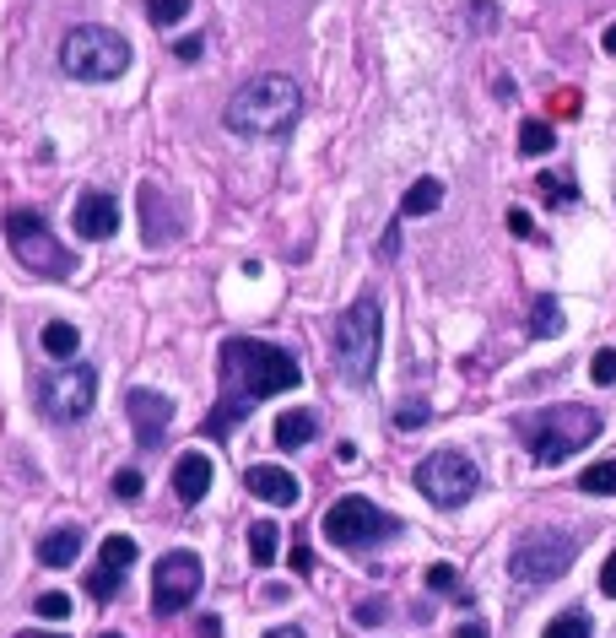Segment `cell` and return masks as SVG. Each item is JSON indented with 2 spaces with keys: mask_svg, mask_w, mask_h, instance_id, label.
<instances>
[{
  "mask_svg": "<svg viewBox=\"0 0 616 638\" xmlns=\"http://www.w3.org/2000/svg\"><path fill=\"white\" fill-rule=\"evenodd\" d=\"M298 384H303V368L292 363V352L271 347V341H254V336H227L222 341V401L206 428L222 438L244 411H254V401L287 395Z\"/></svg>",
  "mask_w": 616,
  "mask_h": 638,
  "instance_id": "cell-1",
  "label": "cell"
},
{
  "mask_svg": "<svg viewBox=\"0 0 616 638\" xmlns=\"http://www.w3.org/2000/svg\"><path fill=\"white\" fill-rule=\"evenodd\" d=\"M298 114H303V92L292 76H281V71H265V76H249L244 87L227 98V130L233 136H249V141H276V136H287L292 125H298Z\"/></svg>",
  "mask_w": 616,
  "mask_h": 638,
  "instance_id": "cell-2",
  "label": "cell"
},
{
  "mask_svg": "<svg viewBox=\"0 0 616 638\" xmlns=\"http://www.w3.org/2000/svg\"><path fill=\"white\" fill-rule=\"evenodd\" d=\"M379 341H384V309L379 298H357L352 309L330 330V352H336V374L346 384H368L379 374Z\"/></svg>",
  "mask_w": 616,
  "mask_h": 638,
  "instance_id": "cell-3",
  "label": "cell"
},
{
  "mask_svg": "<svg viewBox=\"0 0 616 638\" xmlns=\"http://www.w3.org/2000/svg\"><path fill=\"white\" fill-rule=\"evenodd\" d=\"M519 433H525L535 465H562L573 449L600 438V411L595 406H546L519 422Z\"/></svg>",
  "mask_w": 616,
  "mask_h": 638,
  "instance_id": "cell-4",
  "label": "cell"
},
{
  "mask_svg": "<svg viewBox=\"0 0 616 638\" xmlns=\"http://www.w3.org/2000/svg\"><path fill=\"white\" fill-rule=\"evenodd\" d=\"M6 238H11V255L28 265L33 276H49V282H65V276H76V255L60 244L55 233H49L44 211L11 206V211H6Z\"/></svg>",
  "mask_w": 616,
  "mask_h": 638,
  "instance_id": "cell-5",
  "label": "cell"
},
{
  "mask_svg": "<svg viewBox=\"0 0 616 638\" xmlns=\"http://www.w3.org/2000/svg\"><path fill=\"white\" fill-rule=\"evenodd\" d=\"M60 65L76 82H114V76L130 71V44L114 28H103V22H82V28L65 33Z\"/></svg>",
  "mask_w": 616,
  "mask_h": 638,
  "instance_id": "cell-6",
  "label": "cell"
},
{
  "mask_svg": "<svg viewBox=\"0 0 616 638\" xmlns=\"http://www.w3.org/2000/svg\"><path fill=\"white\" fill-rule=\"evenodd\" d=\"M417 487L433 509H460V503L476 498L481 471H476L471 455H460V449H433V455L417 465Z\"/></svg>",
  "mask_w": 616,
  "mask_h": 638,
  "instance_id": "cell-7",
  "label": "cell"
},
{
  "mask_svg": "<svg viewBox=\"0 0 616 638\" xmlns=\"http://www.w3.org/2000/svg\"><path fill=\"white\" fill-rule=\"evenodd\" d=\"M579 557V536H562V530H535L514 552H508V574L519 584H552L573 568Z\"/></svg>",
  "mask_w": 616,
  "mask_h": 638,
  "instance_id": "cell-8",
  "label": "cell"
},
{
  "mask_svg": "<svg viewBox=\"0 0 616 638\" xmlns=\"http://www.w3.org/2000/svg\"><path fill=\"white\" fill-rule=\"evenodd\" d=\"M33 395H38V411H44L49 422H82L92 411V395H98V374H92L87 363H60L38 379Z\"/></svg>",
  "mask_w": 616,
  "mask_h": 638,
  "instance_id": "cell-9",
  "label": "cell"
},
{
  "mask_svg": "<svg viewBox=\"0 0 616 638\" xmlns=\"http://www.w3.org/2000/svg\"><path fill=\"white\" fill-rule=\"evenodd\" d=\"M395 530H400L395 514H384L379 503H368V498H336L325 509V536L336 541V547H346V552H363V547H373V541L395 536Z\"/></svg>",
  "mask_w": 616,
  "mask_h": 638,
  "instance_id": "cell-10",
  "label": "cell"
},
{
  "mask_svg": "<svg viewBox=\"0 0 616 638\" xmlns=\"http://www.w3.org/2000/svg\"><path fill=\"white\" fill-rule=\"evenodd\" d=\"M200 590V557L195 552H168L157 563V584H152V611L157 617H179Z\"/></svg>",
  "mask_w": 616,
  "mask_h": 638,
  "instance_id": "cell-11",
  "label": "cell"
},
{
  "mask_svg": "<svg viewBox=\"0 0 616 638\" xmlns=\"http://www.w3.org/2000/svg\"><path fill=\"white\" fill-rule=\"evenodd\" d=\"M71 228H76V238H87V244H103V238H114V233H119V201H114L109 190L76 195Z\"/></svg>",
  "mask_w": 616,
  "mask_h": 638,
  "instance_id": "cell-12",
  "label": "cell"
},
{
  "mask_svg": "<svg viewBox=\"0 0 616 638\" xmlns=\"http://www.w3.org/2000/svg\"><path fill=\"white\" fill-rule=\"evenodd\" d=\"M125 417H130V428H136L141 444L152 449V444H163V433L173 422V401H168V395H157V390H130L125 395Z\"/></svg>",
  "mask_w": 616,
  "mask_h": 638,
  "instance_id": "cell-13",
  "label": "cell"
},
{
  "mask_svg": "<svg viewBox=\"0 0 616 638\" xmlns=\"http://www.w3.org/2000/svg\"><path fill=\"white\" fill-rule=\"evenodd\" d=\"M244 487H249L260 503H276V509H292V503L303 498L298 476L281 471V465H249V471H244Z\"/></svg>",
  "mask_w": 616,
  "mask_h": 638,
  "instance_id": "cell-14",
  "label": "cell"
},
{
  "mask_svg": "<svg viewBox=\"0 0 616 638\" xmlns=\"http://www.w3.org/2000/svg\"><path fill=\"white\" fill-rule=\"evenodd\" d=\"M211 460L200 455V449H190V455H179V465H173V493H179V503H200L211 493Z\"/></svg>",
  "mask_w": 616,
  "mask_h": 638,
  "instance_id": "cell-15",
  "label": "cell"
},
{
  "mask_svg": "<svg viewBox=\"0 0 616 638\" xmlns=\"http://www.w3.org/2000/svg\"><path fill=\"white\" fill-rule=\"evenodd\" d=\"M141 222H146V244H152V249L163 244V238L179 233V217L168 211V195L157 190V184H146V190H141Z\"/></svg>",
  "mask_w": 616,
  "mask_h": 638,
  "instance_id": "cell-16",
  "label": "cell"
},
{
  "mask_svg": "<svg viewBox=\"0 0 616 638\" xmlns=\"http://www.w3.org/2000/svg\"><path fill=\"white\" fill-rule=\"evenodd\" d=\"M76 557H82V530L76 525H60V530H49V536L38 541V563L44 568H71Z\"/></svg>",
  "mask_w": 616,
  "mask_h": 638,
  "instance_id": "cell-17",
  "label": "cell"
},
{
  "mask_svg": "<svg viewBox=\"0 0 616 638\" xmlns=\"http://www.w3.org/2000/svg\"><path fill=\"white\" fill-rule=\"evenodd\" d=\"M314 433H319V422H314V411H303V406H292V411H281V417H276V444L281 449H298Z\"/></svg>",
  "mask_w": 616,
  "mask_h": 638,
  "instance_id": "cell-18",
  "label": "cell"
},
{
  "mask_svg": "<svg viewBox=\"0 0 616 638\" xmlns=\"http://www.w3.org/2000/svg\"><path fill=\"white\" fill-rule=\"evenodd\" d=\"M438 201H444V184H438V179H417L406 190V201H400V217H427V211H438Z\"/></svg>",
  "mask_w": 616,
  "mask_h": 638,
  "instance_id": "cell-19",
  "label": "cell"
},
{
  "mask_svg": "<svg viewBox=\"0 0 616 638\" xmlns=\"http://www.w3.org/2000/svg\"><path fill=\"white\" fill-rule=\"evenodd\" d=\"M281 530L271 520H260V525H249V557H254V568H271L276 563V552H281Z\"/></svg>",
  "mask_w": 616,
  "mask_h": 638,
  "instance_id": "cell-20",
  "label": "cell"
},
{
  "mask_svg": "<svg viewBox=\"0 0 616 638\" xmlns=\"http://www.w3.org/2000/svg\"><path fill=\"white\" fill-rule=\"evenodd\" d=\"M530 336H562V303L546 292L530 303Z\"/></svg>",
  "mask_w": 616,
  "mask_h": 638,
  "instance_id": "cell-21",
  "label": "cell"
},
{
  "mask_svg": "<svg viewBox=\"0 0 616 638\" xmlns=\"http://www.w3.org/2000/svg\"><path fill=\"white\" fill-rule=\"evenodd\" d=\"M44 352L49 357H76V347H82V336H76V325H65V319H49L44 325Z\"/></svg>",
  "mask_w": 616,
  "mask_h": 638,
  "instance_id": "cell-22",
  "label": "cell"
},
{
  "mask_svg": "<svg viewBox=\"0 0 616 638\" xmlns=\"http://www.w3.org/2000/svg\"><path fill=\"white\" fill-rule=\"evenodd\" d=\"M579 493L616 498V460H595V465H589V471L579 476Z\"/></svg>",
  "mask_w": 616,
  "mask_h": 638,
  "instance_id": "cell-23",
  "label": "cell"
},
{
  "mask_svg": "<svg viewBox=\"0 0 616 638\" xmlns=\"http://www.w3.org/2000/svg\"><path fill=\"white\" fill-rule=\"evenodd\" d=\"M519 152H525V157H546V152H552V125H546V119H525V125H519Z\"/></svg>",
  "mask_w": 616,
  "mask_h": 638,
  "instance_id": "cell-24",
  "label": "cell"
},
{
  "mask_svg": "<svg viewBox=\"0 0 616 638\" xmlns=\"http://www.w3.org/2000/svg\"><path fill=\"white\" fill-rule=\"evenodd\" d=\"M119 584H125V579H119V568L98 563V568L87 574V595H92V601H114V595H119Z\"/></svg>",
  "mask_w": 616,
  "mask_h": 638,
  "instance_id": "cell-25",
  "label": "cell"
},
{
  "mask_svg": "<svg viewBox=\"0 0 616 638\" xmlns=\"http://www.w3.org/2000/svg\"><path fill=\"white\" fill-rule=\"evenodd\" d=\"M535 190L546 195V206H573V201H579L573 179H562V174H541V179H535Z\"/></svg>",
  "mask_w": 616,
  "mask_h": 638,
  "instance_id": "cell-26",
  "label": "cell"
},
{
  "mask_svg": "<svg viewBox=\"0 0 616 638\" xmlns=\"http://www.w3.org/2000/svg\"><path fill=\"white\" fill-rule=\"evenodd\" d=\"M146 17H152L157 28H179V22L190 17V0H146Z\"/></svg>",
  "mask_w": 616,
  "mask_h": 638,
  "instance_id": "cell-27",
  "label": "cell"
},
{
  "mask_svg": "<svg viewBox=\"0 0 616 638\" xmlns=\"http://www.w3.org/2000/svg\"><path fill=\"white\" fill-rule=\"evenodd\" d=\"M541 638H589V617H584V611H562V617L546 622Z\"/></svg>",
  "mask_w": 616,
  "mask_h": 638,
  "instance_id": "cell-28",
  "label": "cell"
},
{
  "mask_svg": "<svg viewBox=\"0 0 616 638\" xmlns=\"http://www.w3.org/2000/svg\"><path fill=\"white\" fill-rule=\"evenodd\" d=\"M427 584H433L438 595H454V601H471V595H465V584H460V574H454L449 563H433V568H427Z\"/></svg>",
  "mask_w": 616,
  "mask_h": 638,
  "instance_id": "cell-29",
  "label": "cell"
},
{
  "mask_svg": "<svg viewBox=\"0 0 616 638\" xmlns=\"http://www.w3.org/2000/svg\"><path fill=\"white\" fill-rule=\"evenodd\" d=\"M103 563L125 574V568L136 563V541H130V536H109V541H103Z\"/></svg>",
  "mask_w": 616,
  "mask_h": 638,
  "instance_id": "cell-30",
  "label": "cell"
},
{
  "mask_svg": "<svg viewBox=\"0 0 616 638\" xmlns=\"http://www.w3.org/2000/svg\"><path fill=\"white\" fill-rule=\"evenodd\" d=\"M589 379L606 390V384H616V347H600L595 357H589Z\"/></svg>",
  "mask_w": 616,
  "mask_h": 638,
  "instance_id": "cell-31",
  "label": "cell"
},
{
  "mask_svg": "<svg viewBox=\"0 0 616 638\" xmlns=\"http://www.w3.org/2000/svg\"><path fill=\"white\" fill-rule=\"evenodd\" d=\"M114 498H125V503H136V498H141V471H136V465L114 471Z\"/></svg>",
  "mask_w": 616,
  "mask_h": 638,
  "instance_id": "cell-32",
  "label": "cell"
},
{
  "mask_svg": "<svg viewBox=\"0 0 616 638\" xmlns=\"http://www.w3.org/2000/svg\"><path fill=\"white\" fill-rule=\"evenodd\" d=\"M33 606H38V617H71V595H60V590H44Z\"/></svg>",
  "mask_w": 616,
  "mask_h": 638,
  "instance_id": "cell-33",
  "label": "cell"
},
{
  "mask_svg": "<svg viewBox=\"0 0 616 638\" xmlns=\"http://www.w3.org/2000/svg\"><path fill=\"white\" fill-rule=\"evenodd\" d=\"M427 417H433V411H427L422 401H406V406L395 411V428H406V433H411V428H422Z\"/></svg>",
  "mask_w": 616,
  "mask_h": 638,
  "instance_id": "cell-34",
  "label": "cell"
},
{
  "mask_svg": "<svg viewBox=\"0 0 616 638\" xmlns=\"http://www.w3.org/2000/svg\"><path fill=\"white\" fill-rule=\"evenodd\" d=\"M206 55V38H179V44H173V60H200Z\"/></svg>",
  "mask_w": 616,
  "mask_h": 638,
  "instance_id": "cell-35",
  "label": "cell"
},
{
  "mask_svg": "<svg viewBox=\"0 0 616 638\" xmlns=\"http://www.w3.org/2000/svg\"><path fill=\"white\" fill-rule=\"evenodd\" d=\"M600 590H606L611 601H616V552L606 557V568H600Z\"/></svg>",
  "mask_w": 616,
  "mask_h": 638,
  "instance_id": "cell-36",
  "label": "cell"
},
{
  "mask_svg": "<svg viewBox=\"0 0 616 638\" xmlns=\"http://www.w3.org/2000/svg\"><path fill=\"white\" fill-rule=\"evenodd\" d=\"M508 228H514L519 238H530V233H535V228H530V211H519V206H514V211H508Z\"/></svg>",
  "mask_w": 616,
  "mask_h": 638,
  "instance_id": "cell-37",
  "label": "cell"
},
{
  "mask_svg": "<svg viewBox=\"0 0 616 638\" xmlns=\"http://www.w3.org/2000/svg\"><path fill=\"white\" fill-rule=\"evenodd\" d=\"M379 617H384V601H363V606H357V622H368V628H373Z\"/></svg>",
  "mask_w": 616,
  "mask_h": 638,
  "instance_id": "cell-38",
  "label": "cell"
},
{
  "mask_svg": "<svg viewBox=\"0 0 616 638\" xmlns=\"http://www.w3.org/2000/svg\"><path fill=\"white\" fill-rule=\"evenodd\" d=\"M292 568H298V574H308V568H314V552H308V547H292Z\"/></svg>",
  "mask_w": 616,
  "mask_h": 638,
  "instance_id": "cell-39",
  "label": "cell"
},
{
  "mask_svg": "<svg viewBox=\"0 0 616 638\" xmlns=\"http://www.w3.org/2000/svg\"><path fill=\"white\" fill-rule=\"evenodd\" d=\"M557 114H579V92H557Z\"/></svg>",
  "mask_w": 616,
  "mask_h": 638,
  "instance_id": "cell-40",
  "label": "cell"
},
{
  "mask_svg": "<svg viewBox=\"0 0 616 638\" xmlns=\"http://www.w3.org/2000/svg\"><path fill=\"white\" fill-rule=\"evenodd\" d=\"M454 638H487V628H481V622H460V628H454Z\"/></svg>",
  "mask_w": 616,
  "mask_h": 638,
  "instance_id": "cell-41",
  "label": "cell"
},
{
  "mask_svg": "<svg viewBox=\"0 0 616 638\" xmlns=\"http://www.w3.org/2000/svg\"><path fill=\"white\" fill-rule=\"evenodd\" d=\"M200 638H222V622L217 617H200Z\"/></svg>",
  "mask_w": 616,
  "mask_h": 638,
  "instance_id": "cell-42",
  "label": "cell"
},
{
  "mask_svg": "<svg viewBox=\"0 0 616 638\" xmlns=\"http://www.w3.org/2000/svg\"><path fill=\"white\" fill-rule=\"evenodd\" d=\"M265 638H303V628H298V622H287V628H271Z\"/></svg>",
  "mask_w": 616,
  "mask_h": 638,
  "instance_id": "cell-43",
  "label": "cell"
},
{
  "mask_svg": "<svg viewBox=\"0 0 616 638\" xmlns=\"http://www.w3.org/2000/svg\"><path fill=\"white\" fill-rule=\"evenodd\" d=\"M600 44H606V55H616V22H611L606 33H600Z\"/></svg>",
  "mask_w": 616,
  "mask_h": 638,
  "instance_id": "cell-44",
  "label": "cell"
},
{
  "mask_svg": "<svg viewBox=\"0 0 616 638\" xmlns=\"http://www.w3.org/2000/svg\"><path fill=\"white\" fill-rule=\"evenodd\" d=\"M17 638H65V633H38V628H28V633H17Z\"/></svg>",
  "mask_w": 616,
  "mask_h": 638,
  "instance_id": "cell-45",
  "label": "cell"
},
{
  "mask_svg": "<svg viewBox=\"0 0 616 638\" xmlns=\"http://www.w3.org/2000/svg\"><path fill=\"white\" fill-rule=\"evenodd\" d=\"M98 638H125V633H98Z\"/></svg>",
  "mask_w": 616,
  "mask_h": 638,
  "instance_id": "cell-46",
  "label": "cell"
}]
</instances>
